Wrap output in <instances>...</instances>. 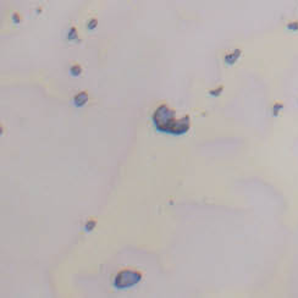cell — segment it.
Returning a JSON list of instances; mask_svg holds the SVG:
<instances>
[{
    "mask_svg": "<svg viewBox=\"0 0 298 298\" xmlns=\"http://www.w3.org/2000/svg\"><path fill=\"white\" fill-rule=\"evenodd\" d=\"M14 22H15V23H17V22H20V17L17 18V15H14Z\"/></svg>",
    "mask_w": 298,
    "mask_h": 298,
    "instance_id": "10",
    "label": "cell"
},
{
    "mask_svg": "<svg viewBox=\"0 0 298 298\" xmlns=\"http://www.w3.org/2000/svg\"><path fill=\"white\" fill-rule=\"evenodd\" d=\"M152 119H153L154 127L159 132L171 134V136L185 134L191 127V121H189L188 115H186L181 119H176L175 110L170 109L165 104L156 108V110L153 113Z\"/></svg>",
    "mask_w": 298,
    "mask_h": 298,
    "instance_id": "1",
    "label": "cell"
},
{
    "mask_svg": "<svg viewBox=\"0 0 298 298\" xmlns=\"http://www.w3.org/2000/svg\"><path fill=\"white\" fill-rule=\"evenodd\" d=\"M77 37V33H76V29L75 28H71L70 29V32H69V39H75Z\"/></svg>",
    "mask_w": 298,
    "mask_h": 298,
    "instance_id": "8",
    "label": "cell"
},
{
    "mask_svg": "<svg viewBox=\"0 0 298 298\" xmlns=\"http://www.w3.org/2000/svg\"><path fill=\"white\" fill-rule=\"evenodd\" d=\"M240 55V51L238 50H236L235 51V54H231V55H227L226 57H225V61H226L228 65H231V64H233L235 62V60L237 59V56Z\"/></svg>",
    "mask_w": 298,
    "mask_h": 298,
    "instance_id": "4",
    "label": "cell"
},
{
    "mask_svg": "<svg viewBox=\"0 0 298 298\" xmlns=\"http://www.w3.org/2000/svg\"><path fill=\"white\" fill-rule=\"evenodd\" d=\"M221 92H222V87L220 85L219 88L210 90V92H209V94H210V95H214V97H217V95H220V94H221Z\"/></svg>",
    "mask_w": 298,
    "mask_h": 298,
    "instance_id": "7",
    "label": "cell"
},
{
    "mask_svg": "<svg viewBox=\"0 0 298 298\" xmlns=\"http://www.w3.org/2000/svg\"><path fill=\"white\" fill-rule=\"evenodd\" d=\"M70 72H71L72 76H80L81 75V72H82V69H81V66L80 65H73V66H71V69H70Z\"/></svg>",
    "mask_w": 298,
    "mask_h": 298,
    "instance_id": "5",
    "label": "cell"
},
{
    "mask_svg": "<svg viewBox=\"0 0 298 298\" xmlns=\"http://www.w3.org/2000/svg\"><path fill=\"white\" fill-rule=\"evenodd\" d=\"M94 227H95V221H94V220H89V221L85 224V231L89 232V231H92Z\"/></svg>",
    "mask_w": 298,
    "mask_h": 298,
    "instance_id": "6",
    "label": "cell"
},
{
    "mask_svg": "<svg viewBox=\"0 0 298 298\" xmlns=\"http://www.w3.org/2000/svg\"><path fill=\"white\" fill-rule=\"evenodd\" d=\"M142 280V274L136 270H121L114 280V286L117 290L129 288Z\"/></svg>",
    "mask_w": 298,
    "mask_h": 298,
    "instance_id": "2",
    "label": "cell"
},
{
    "mask_svg": "<svg viewBox=\"0 0 298 298\" xmlns=\"http://www.w3.org/2000/svg\"><path fill=\"white\" fill-rule=\"evenodd\" d=\"M97 23H98V22H97V20H95V18L90 20V22L88 23V28H89V29H93L94 27H95V26H97Z\"/></svg>",
    "mask_w": 298,
    "mask_h": 298,
    "instance_id": "9",
    "label": "cell"
},
{
    "mask_svg": "<svg viewBox=\"0 0 298 298\" xmlns=\"http://www.w3.org/2000/svg\"><path fill=\"white\" fill-rule=\"evenodd\" d=\"M87 101H88V94L85 92H80L73 98V103L76 106H83Z\"/></svg>",
    "mask_w": 298,
    "mask_h": 298,
    "instance_id": "3",
    "label": "cell"
}]
</instances>
